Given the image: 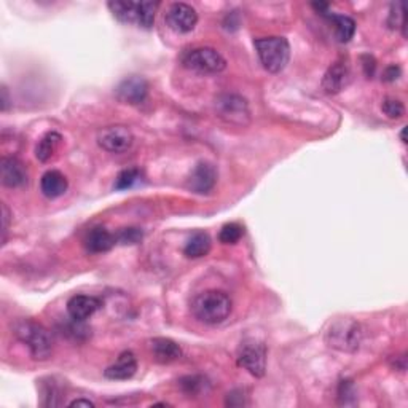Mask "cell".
<instances>
[{"label":"cell","instance_id":"obj_1","mask_svg":"<svg viewBox=\"0 0 408 408\" xmlns=\"http://www.w3.org/2000/svg\"><path fill=\"white\" fill-rule=\"evenodd\" d=\"M233 309V302L222 290L201 292L192 302V313L198 321L208 326L222 324L228 319Z\"/></svg>","mask_w":408,"mask_h":408},{"label":"cell","instance_id":"obj_2","mask_svg":"<svg viewBox=\"0 0 408 408\" xmlns=\"http://www.w3.org/2000/svg\"><path fill=\"white\" fill-rule=\"evenodd\" d=\"M15 337L26 345L35 361H47L53 352V340L47 328L32 319L16 321L13 327Z\"/></svg>","mask_w":408,"mask_h":408},{"label":"cell","instance_id":"obj_3","mask_svg":"<svg viewBox=\"0 0 408 408\" xmlns=\"http://www.w3.org/2000/svg\"><path fill=\"white\" fill-rule=\"evenodd\" d=\"M364 340V328L357 321L337 319L328 327L326 342L333 350L343 352H354L361 348Z\"/></svg>","mask_w":408,"mask_h":408},{"label":"cell","instance_id":"obj_4","mask_svg":"<svg viewBox=\"0 0 408 408\" xmlns=\"http://www.w3.org/2000/svg\"><path fill=\"white\" fill-rule=\"evenodd\" d=\"M259 59L265 70L278 74L285 69L290 59L289 40L284 37H264L254 42Z\"/></svg>","mask_w":408,"mask_h":408},{"label":"cell","instance_id":"obj_5","mask_svg":"<svg viewBox=\"0 0 408 408\" xmlns=\"http://www.w3.org/2000/svg\"><path fill=\"white\" fill-rule=\"evenodd\" d=\"M214 112L225 123L233 126H247L251 123V109L245 97L235 93L218 94L214 99Z\"/></svg>","mask_w":408,"mask_h":408},{"label":"cell","instance_id":"obj_6","mask_svg":"<svg viewBox=\"0 0 408 408\" xmlns=\"http://www.w3.org/2000/svg\"><path fill=\"white\" fill-rule=\"evenodd\" d=\"M182 64L187 69L199 72V74H218L227 67V59L216 48L201 47L187 51L182 56Z\"/></svg>","mask_w":408,"mask_h":408},{"label":"cell","instance_id":"obj_7","mask_svg":"<svg viewBox=\"0 0 408 408\" xmlns=\"http://www.w3.org/2000/svg\"><path fill=\"white\" fill-rule=\"evenodd\" d=\"M236 362L255 378H261L266 371V346L255 338L245 340L237 348Z\"/></svg>","mask_w":408,"mask_h":408},{"label":"cell","instance_id":"obj_8","mask_svg":"<svg viewBox=\"0 0 408 408\" xmlns=\"http://www.w3.org/2000/svg\"><path fill=\"white\" fill-rule=\"evenodd\" d=\"M97 144L101 149L111 154H123V152L130 150L134 144V136L131 130L123 125H113L102 128L97 132Z\"/></svg>","mask_w":408,"mask_h":408},{"label":"cell","instance_id":"obj_9","mask_svg":"<svg viewBox=\"0 0 408 408\" xmlns=\"http://www.w3.org/2000/svg\"><path fill=\"white\" fill-rule=\"evenodd\" d=\"M164 21L168 27L173 29L178 34H188L197 27L198 13L192 5L184 2H175L169 5L166 13H164Z\"/></svg>","mask_w":408,"mask_h":408},{"label":"cell","instance_id":"obj_10","mask_svg":"<svg viewBox=\"0 0 408 408\" xmlns=\"http://www.w3.org/2000/svg\"><path fill=\"white\" fill-rule=\"evenodd\" d=\"M115 93H117L118 99L121 102H125V104L139 106L147 99L149 83L144 77H139V75L128 77L118 85L117 89H115Z\"/></svg>","mask_w":408,"mask_h":408},{"label":"cell","instance_id":"obj_11","mask_svg":"<svg viewBox=\"0 0 408 408\" xmlns=\"http://www.w3.org/2000/svg\"><path fill=\"white\" fill-rule=\"evenodd\" d=\"M0 178L2 184L8 188L24 187L29 182L26 164L15 156H4L0 161Z\"/></svg>","mask_w":408,"mask_h":408},{"label":"cell","instance_id":"obj_12","mask_svg":"<svg viewBox=\"0 0 408 408\" xmlns=\"http://www.w3.org/2000/svg\"><path fill=\"white\" fill-rule=\"evenodd\" d=\"M217 184V171L211 163L201 161L188 178V188L198 194L209 193Z\"/></svg>","mask_w":408,"mask_h":408},{"label":"cell","instance_id":"obj_13","mask_svg":"<svg viewBox=\"0 0 408 408\" xmlns=\"http://www.w3.org/2000/svg\"><path fill=\"white\" fill-rule=\"evenodd\" d=\"M350 80V67L342 63V61H337V63L328 67L324 78H322V89H324L327 94H337L348 87Z\"/></svg>","mask_w":408,"mask_h":408},{"label":"cell","instance_id":"obj_14","mask_svg":"<svg viewBox=\"0 0 408 408\" xmlns=\"http://www.w3.org/2000/svg\"><path fill=\"white\" fill-rule=\"evenodd\" d=\"M101 308L102 302L99 298L91 295H75L67 302V313H69L72 319L78 322L89 319Z\"/></svg>","mask_w":408,"mask_h":408},{"label":"cell","instance_id":"obj_15","mask_svg":"<svg viewBox=\"0 0 408 408\" xmlns=\"http://www.w3.org/2000/svg\"><path fill=\"white\" fill-rule=\"evenodd\" d=\"M137 371V359L134 352L125 351L118 356L117 362L109 365L104 371V376L109 380H130Z\"/></svg>","mask_w":408,"mask_h":408},{"label":"cell","instance_id":"obj_16","mask_svg":"<svg viewBox=\"0 0 408 408\" xmlns=\"http://www.w3.org/2000/svg\"><path fill=\"white\" fill-rule=\"evenodd\" d=\"M69 188V182H67L66 175L56 171V169H51V171H47L40 179V192L48 199H56L67 192Z\"/></svg>","mask_w":408,"mask_h":408},{"label":"cell","instance_id":"obj_17","mask_svg":"<svg viewBox=\"0 0 408 408\" xmlns=\"http://www.w3.org/2000/svg\"><path fill=\"white\" fill-rule=\"evenodd\" d=\"M117 245V237L104 227H96L85 237V247L91 254L109 252Z\"/></svg>","mask_w":408,"mask_h":408},{"label":"cell","instance_id":"obj_18","mask_svg":"<svg viewBox=\"0 0 408 408\" xmlns=\"http://www.w3.org/2000/svg\"><path fill=\"white\" fill-rule=\"evenodd\" d=\"M150 350L155 361L160 364H171L182 357L180 346L169 338H154L150 342Z\"/></svg>","mask_w":408,"mask_h":408},{"label":"cell","instance_id":"obj_19","mask_svg":"<svg viewBox=\"0 0 408 408\" xmlns=\"http://www.w3.org/2000/svg\"><path fill=\"white\" fill-rule=\"evenodd\" d=\"M211 247H212L211 236L206 233V231H194L185 242L184 255L188 259L206 257V255L211 252Z\"/></svg>","mask_w":408,"mask_h":408},{"label":"cell","instance_id":"obj_20","mask_svg":"<svg viewBox=\"0 0 408 408\" xmlns=\"http://www.w3.org/2000/svg\"><path fill=\"white\" fill-rule=\"evenodd\" d=\"M322 16H326L328 21L333 24L335 27V35H337V40L342 42V44H348V42L354 37L356 34V21L352 18L346 15H335V13H324Z\"/></svg>","mask_w":408,"mask_h":408},{"label":"cell","instance_id":"obj_21","mask_svg":"<svg viewBox=\"0 0 408 408\" xmlns=\"http://www.w3.org/2000/svg\"><path fill=\"white\" fill-rule=\"evenodd\" d=\"M61 142H63V136H61L59 132L56 131L47 132L37 144V149H35V156H37V160L42 163L50 161L54 154L58 152Z\"/></svg>","mask_w":408,"mask_h":408},{"label":"cell","instance_id":"obj_22","mask_svg":"<svg viewBox=\"0 0 408 408\" xmlns=\"http://www.w3.org/2000/svg\"><path fill=\"white\" fill-rule=\"evenodd\" d=\"M107 7L118 21L126 24L136 23L137 2H131V0H128V2H120V0H115V2H109Z\"/></svg>","mask_w":408,"mask_h":408},{"label":"cell","instance_id":"obj_23","mask_svg":"<svg viewBox=\"0 0 408 408\" xmlns=\"http://www.w3.org/2000/svg\"><path fill=\"white\" fill-rule=\"evenodd\" d=\"M158 7H160V2H150V0L137 2V15H136L137 26H141L144 29L154 27Z\"/></svg>","mask_w":408,"mask_h":408},{"label":"cell","instance_id":"obj_24","mask_svg":"<svg viewBox=\"0 0 408 408\" xmlns=\"http://www.w3.org/2000/svg\"><path fill=\"white\" fill-rule=\"evenodd\" d=\"M180 388L182 391H184L187 395H197L203 394V391L206 392V388H208V381L203 376H198V375H193V376H185V378L180 380Z\"/></svg>","mask_w":408,"mask_h":408},{"label":"cell","instance_id":"obj_25","mask_svg":"<svg viewBox=\"0 0 408 408\" xmlns=\"http://www.w3.org/2000/svg\"><path fill=\"white\" fill-rule=\"evenodd\" d=\"M242 235H245V228H242L240 223L233 222L223 225L221 235H218V240H221L222 245H236L242 237Z\"/></svg>","mask_w":408,"mask_h":408},{"label":"cell","instance_id":"obj_26","mask_svg":"<svg viewBox=\"0 0 408 408\" xmlns=\"http://www.w3.org/2000/svg\"><path fill=\"white\" fill-rule=\"evenodd\" d=\"M141 180V171L139 169H125L118 174L117 180H115L113 188L115 190H128Z\"/></svg>","mask_w":408,"mask_h":408},{"label":"cell","instance_id":"obj_27","mask_svg":"<svg viewBox=\"0 0 408 408\" xmlns=\"http://www.w3.org/2000/svg\"><path fill=\"white\" fill-rule=\"evenodd\" d=\"M405 8L402 2H395L391 5V13H389L388 24L391 29H402V34L405 37Z\"/></svg>","mask_w":408,"mask_h":408},{"label":"cell","instance_id":"obj_28","mask_svg":"<svg viewBox=\"0 0 408 408\" xmlns=\"http://www.w3.org/2000/svg\"><path fill=\"white\" fill-rule=\"evenodd\" d=\"M381 111L385 112L388 118L391 120H399L404 117L405 107L399 99H394V97H386L381 104Z\"/></svg>","mask_w":408,"mask_h":408},{"label":"cell","instance_id":"obj_29","mask_svg":"<svg viewBox=\"0 0 408 408\" xmlns=\"http://www.w3.org/2000/svg\"><path fill=\"white\" fill-rule=\"evenodd\" d=\"M115 237H117V242H120V245H137V242L142 241L144 233L139 228L130 227L121 228L118 233L115 235Z\"/></svg>","mask_w":408,"mask_h":408},{"label":"cell","instance_id":"obj_30","mask_svg":"<svg viewBox=\"0 0 408 408\" xmlns=\"http://www.w3.org/2000/svg\"><path fill=\"white\" fill-rule=\"evenodd\" d=\"M59 394H61V391H59V388L54 385L53 381H50L48 383V385H45V388H44V397L47 399L45 400V405H48V407H58L59 404H58V400H54L56 397H59Z\"/></svg>","mask_w":408,"mask_h":408},{"label":"cell","instance_id":"obj_31","mask_svg":"<svg viewBox=\"0 0 408 408\" xmlns=\"http://www.w3.org/2000/svg\"><path fill=\"white\" fill-rule=\"evenodd\" d=\"M10 209L7 208V204H2V242L5 245L7 241V233H8V227H10Z\"/></svg>","mask_w":408,"mask_h":408},{"label":"cell","instance_id":"obj_32","mask_svg":"<svg viewBox=\"0 0 408 408\" xmlns=\"http://www.w3.org/2000/svg\"><path fill=\"white\" fill-rule=\"evenodd\" d=\"M400 74H402V70H400L399 66H389V67H386L385 72H383V80L395 82L400 77Z\"/></svg>","mask_w":408,"mask_h":408},{"label":"cell","instance_id":"obj_33","mask_svg":"<svg viewBox=\"0 0 408 408\" xmlns=\"http://www.w3.org/2000/svg\"><path fill=\"white\" fill-rule=\"evenodd\" d=\"M362 61H364V72H365V75H367L369 78H371L373 77V74H375V69H376V63H375V59L371 58V56H364L362 58Z\"/></svg>","mask_w":408,"mask_h":408},{"label":"cell","instance_id":"obj_34","mask_svg":"<svg viewBox=\"0 0 408 408\" xmlns=\"http://www.w3.org/2000/svg\"><path fill=\"white\" fill-rule=\"evenodd\" d=\"M69 407H87V408H93L94 407V402H91L88 399H75L72 400Z\"/></svg>","mask_w":408,"mask_h":408},{"label":"cell","instance_id":"obj_35","mask_svg":"<svg viewBox=\"0 0 408 408\" xmlns=\"http://www.w3.org/2000/svg\"><path fill=\"white\" fill-rule=\"evenodd\" d=\"M10 99H8V89L7 87H2V111L5 112L8 109Z\"/></svg>","mask_w":408,"mask_h":408},{"label":"cell","instance_id":"obj_36","mask_svg":"<svg viewBox=\"0 0 408 408\" xmlns=\"http://www.w3.org/2000/svg\"><path fill=\"white\" fill-rule=\"evenodd\" d=\"M405 132H407V128H404V130H402V132H400V139H402V142H404V144H407V139H405Z\"/></svg>","mask_w":408,"mask_h":408}]
</instances>
